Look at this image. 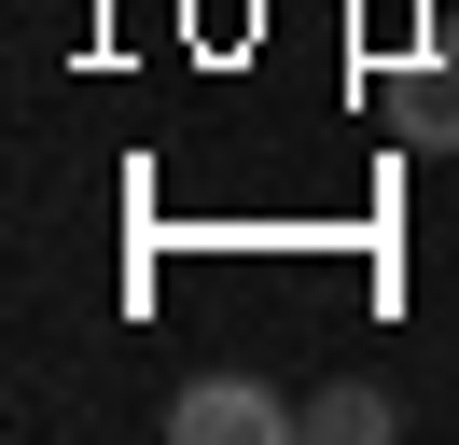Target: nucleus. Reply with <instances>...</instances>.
<instances>
[{"label":"nucleus","mask_w":459,"mask_h":445,"mask_svg":"<svg viewBox=\"0 0 459 445\" xmlns=\"http://www.w3.org/2000/svg\"><path fill=\"white\" fill-rule=\"evenodd\" d=\"M168 445H307V404H279L264 376H195L168 404Z\"/></svg>","instance_id":"f257e3e1"},{"label":"nucleus","mask_w":459,"mask_h":445,"mask_svg":"<svg viewBox=\"0 0 459 445\" xmlns=\"http://www.w3.org/2000/svg\"><path fill=\"white\" fill-rule=\"evenodd\" d=\"M403 417H390V389L376 376H334V389H307V445H390Z\"/></svg>","instance_id":"f03ea898"},{"label":"nucleus","mask_w":459,"mask_h":445,"mask_svg":"<svg viewBox=\"0 0 459 445\" xmlns=\"http://www.w3.org/2000/svg\"><path fill=\"white\" fill-rule=\"evenodd\" d=\"M418 153H459V70H431V83H403V111H390Z\"/></svg>","instance_id":"7ed1b4c3"}]
</instances>
